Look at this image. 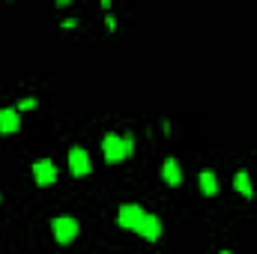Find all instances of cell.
<instances>
[{
    "instance_id": "1",
    "label": "cell",
    "mask_w": 257,
    "mask_h": 254,
    "mask_svg": "<svg viewBox=\"0 0 257 254\" xmlns=\"http://www.w3.org/2000/svg\"><path fill=\"white\" fill-rule=\"evenodd\" d=\"M132 150H135L132 135H126V138H120V135H105V141H102V153H105V159H108L111 165H117V162H123L126 156H132Z\"/></svg>"
},
{
    "instance_id": "2",
    "label": "cell",
    "mask_w": 257,
    "mask_h": 254,
    "mask_svg": "<svg viewBox=\"0 0 257 254\" xmlns=\"http://www.w3.org/2000/svg\"><path fill=\"white\" fill-rule=\"evenodd\" d=\"M51 230H54V239H57L60 245H69V242L78 236V221L69 218V215H60V218L51 221Z\"/></svg>"
},
{
    "instance_id": "3",
    "label": "cell",
    "mask_w": 257,
    "mask_h": 254,
    "mask_svg": "<svg viewBox=\"0 0 257 254\" xmlns=\"http://www.w3.org/2000/svg\"><path fill=\"white\" fill-rule=\"evenodd\" d=\"M144 209L138 206V203H123L120 206V215H117V221H120V227H126V230H138L141 227V221H144Z\"/></svg>"
},
{
    "instance_id": "4",
    "label": "cell",
    "mask_w": 257,
    "mask_h": 254,
    "mask_svg": "<svg viewBox=\"0 0 257 254\" xmlns=\"http://www.w3.org/2000/svg\"><path fill=\"white\" fill-rule=\"evenodd\" d=\"M69 171L75 174V177H87L93 168H90V156H87V150H81V147H75L72 153H69Z\"/></svg>"
},
{
    "instance_id": "5",
    "label": "cell",
    "mask_w": 257,
    "mask_h": 254,
    "mask_svg": "<svg viewBox=\"0 0 257 254\" xmlns=\"http://www.w3.org/2000/svg\"><path fill=\"white\" fill-rule=\"evenodd\" d=\"M141 239H150V242H156L159 236H162V221H159V215H144V221H141V227L135 230Z\"/></svg>"
},
{
    "instance_id": "6",
    "label": "cell",
    "mask_w": 257,
    "mask_h": 254,
    "mask_svg": "<svg viewBox=\"0 0 257 254\" xmlns=\"http://www.w3.org/2000/svg\"><path fill=\"white\" fill-rule=\"evenodd\" d=\"M33 177H36V186H51L57 180V168L48 162V159H39L33 165Z\"/></svg>"
},
{
    "instance_id": "7",
    "label": "cell",
    "mask_w": 257,
    "mask_h": 254,
    "mask_svg": "<svg viewBox=\"0 0 257 254\" xmlns=\"http://www.w3.org/2000/svg\"><path fill=\"white\" fill-rule=\"evenodd\" d=\"M21 129L18 111L15 108H0V135H15Z\"/></svg>"
},
{
    "instance_id": "8",
    "label": "cell",
    "mask_w": 257,
    "mask_h": 254,
    "mask_svg": "<svg viewBox=\"0 0 257 254\" xmlns=\"http://www.w3.org/2000/svg\"><path fill=\"white\" fill-rule=\"evenodd\" d=\"M162 177H165V183H168V186H180V183H183V171H180L177 159H165Z\"/></svg>"
},
{
    "instance_id": "9",
    "label": "cell",
    "mask_w": 257,
    "mask_h": 254,
    "mask_svg": "<svg viewBox=\"0 0 257 254\" xmlns=\"http://www.w3.org/2000/svg\"><path fill=\"white\" fill-rule=\"evenodd\" d=\"M197 183H200V191H203L206 197H215V194H218V183H215V174H212V171H203Z\"/></svg>"
},
{
    "instance_id": "10",
    "label": "cell",
    "mask_w": 257,
    "mask_h": 254,
    "mask_svg": "<svg viewBox=\"0 0 257 254\" xmlns=\"http://www.w3.org/2000/svg\"><path fill=\"white\" fill-rule=\"evenodd\" d=\"M233 186H236V191H239L242 197H251V194H254V191H251V180H248L245 171H239V174L233 177Z\"/></svg>"
},
{
    "instance_id": "11",
    "label": "cell",
    "mask_w": 257,
    "mask_h": 254,
    "mask_svg": "<svg viewBox=\"0 0 257 254\" xmlns=\"http://www.w3.org/2000/svg\"><path fill=\"white\" fill-rule=\"evenodd\" d=\"M30 108H36V99H24V102H18L15 111H30Z\"/></svg>"
},
{
    "instance_id": "12",
    "label": "cell",
    "mask_w": 257,
    "mask_h": 254,
    "mask_svg": "<svg viewBox=\"0 0 257 254\" xmlns=\"http://www.w3.org/2000/svg\"><path fill=\"white\" fill-rule=\"evenodd\" d=\"M221 254H233V251H221Z\"/></svg>"
}]
</instances>
